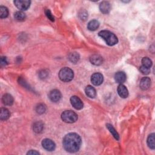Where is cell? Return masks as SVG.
<instances>
[{
	"label": "cell",
	"mask_w": 155,
	"mask_h": 155,
	"mask_svg": "<svg viewBox=\"0 0 155 155\" xmlns=\"http://www.w3.org/2000/svg\"><path fill=\"white\" fill-rule=\"evenodd\" d=\"M40 154V153L34 150H30L27 153V154Z\"/></svg>",
	"instance_id": "d6a6232c"
},
{
	"label": "cell",
	"mask_w": 155,
	"mask_h": 155,
	"mask_svg": "<svg viewBox=\"0 0 155 155\" xmlns=\"http://www.w3.org/2000/svg\"><path fill=\"white\" fill-rule=\"evenodd\" d=\"M104 80V78L102 74L99 73H95L91 77V81L93 85L98 86L101 85Z\"/></svg>",
	"instance_id": "ba28073f"
},
{
	"label": "cell",
	"mask_w": 155,
	"mask_h": 155,
	"mask_svg": "<svg viewBox=\"0 0 155 155\" xmlns=\"http://www.w3.org/2000/svg\"><path fill=\"white\" fill-rule=\"evenodd\" d=\"M49 97L51 101L56 102L61 99V93L58 90H53L50 92Z\"/></svg>",
	"instance_id": "9c48e42d"
},
{
	"label": "cell",
	"mask_w": 155,
	"mask_h": 155,
	"mask_svg": "<svg viewBox=\"0 0 155 155\" xmlns=\"http://www.w3.org/2000/svg\"><path fill=\"white\" fill-rule=\"evenodd\" d=\"M19 84H21L23 85L24 87L29 88L28 85L27 84V83L25 82V81H24V80H23L22 78H19Z\"/></svg>",
	"instance_id": "4dcf8cb0"
},
{
	"label": "cell",
	"mask_w": 155,
	"mask_h": 155,
	"mask_svg": "<svg viewBox=\"0 0 155 155\" xmlns=\"http://www.w3.org/2000/svg\"><path fill=\"white\" fill-rule=\"evenodd\" d=\"M49 73L47 70H43L40 73H39V76H40L41 79L44 80V79L47 78L49 76Z\"/></svg>",
	"instance_id": "83f0119b"
},
{
	"label": "cell",
	"mask_w": 155,
	"mask_h": 155,
	"mask_svg": "<svg viewBox=\"0 0 155 155\" xmlns=\"http://www.w3.org/2000/svg\"><path fill=\"white\" fill-rule=\"evenodd\" d=\"M99 26V23L98 21L95 20V19H93V20L90 21L87 25V28L89 30L91 31H95L96 29H98Z\"/></svg>",
	"instance_id": "e0dca14e"
},
{
	"label": "cell",
	"mask_w": 155,
	"mask_h": 155,
	"mask_svg": "<svg viewBox=\"0 0 155 155\" xmlns=\"http://www.w3.org/2000/svg\"><path fill=\"white\" fill-rule=\"evenodd\" d=\"M70 102L72 106L76 110H81L83 108V103L82 101L76 96L71 97Z\"/></svg>",
	"instance_id": "52a82bcc"
},
{
	"label": "cell",
	"mask_w": 155,
	"mask_h": 155,
	"mask_svg": "<svg viewBox=\"0 0 155 155\" xmlns=\"http://www.w3.org/2000/svg\"><path fill=\"white\" fill-rule=\"evenodd\" d=\"M46 110V107L45 105L43 104H40L36 106V112L38 114H43L44 113H45Z\"/></svg>",
	"instance_id": "484cf974"
},
{
	"label": "cell",
	"mask_w": 155,
	"mask_h": 155,
	"mask_svg": "<svg viewBox=\"0 0 155 155\" xmlns=\"http://www.w3.org/2000/svg\"><path fill=\"white\" fill-rule=\"evenodd\" d=\"M63 147L67 152L75 153L78 151L81 145L80 136L75 133H70L65 136L62 141Z\"/></svg>",
	"instance_id": "6da1fadb"
},
{
	"label": "cell",
	"mask_w": 155,
	"mask_h": 155,
	"mask_svg": "<svg viewBox=\"0 0 155 155\" xmlns=\"http://www.w3.org/2000/svg\"><path fill=\"white\" fill-rule=\"evenodd\" d=\"M8 64V61L5 57H1V66H5Z\"/></svg>",
	"instance_id": "1f68e13d"
},
{
	"label": "cell",
	"mask_w": 155,
	"mask_h": 155,
	"mask_svg": "<svg viewBox=\"0 0 155 155\" xmlns=\"http://www.w3.org/2000/svg\"><path fill=\"white\" fill-rule=\"evenodd\" d=\"M79 17L80 18V19L81 20L85 21L86 20V19L88 17V14L87 12L85 10H81L80 12H79Z\"/></svg>",
	"instance_id": "4316f807"
},
{
	"label": "cell",
	"mask_w": 155,
	"mask_h": 155,
	"mask_svg": "<svg viewBox=\"0 0 155 155\" xmlns=\"http://www.w3.org/2000/svg\"><path fill=\"white\" fill-rule=\"evenodd\" d=\"M61 119L67 123H73L78 120V115L72 110H66L62 113Z\"/></svg>",
	"instance_id": "277c9868"
},
{
	"label": "cell",
	"mask_w": 155,
	"mask_h": 155,
	"mask_svg": "<svg viewBox=\"0 0 155 155\" xmlns=\"http://www.w3.org/2000/svg\"><path fill=\"white\" fill-rule=\"evenodd\" d=\"M115 80L116 82L122 84L126 81V75L123 72H118L115 75Z\"/></svg>",
	"instance_id": "4fadbf2b"
},
{
	"label": "cell",
	"mask_w": 155,
	"mask_h": 155,
	"mask_svg": "<svg viewBox=\"0 0 155 155\" xmlns=\"http://www.w3.org/2000/svg\"><path fill=\"white\" fill-rule=\"evenodd\" d=\"M9 10L7 8L4 6H1L0 7V17L1 18H5L8 16Z\"/></svg>",
	"instance_id": "cb8c5ba5"
},
{
	"label": "cell",
	"mask_w": 155,
	"mask_h": 155,
	"mask_svg": "<svg viewBox=\"0 0 155 155\" xmlns=\"http://www.w3.org/2000/svg\"><path fill=\"white\" fill-rule=\"evenodd\" d=\"M150 85H151V80L148 77H144L141 79L140 81L139 86L142 90H147L150 87Z\"/></svg>",
	"instance_id": "30bf717a"
},
{
	"label": "cell",
	"mask_w": 155,
	"mask_h": 155,
	"mask_svg": "<svg viewBox=\"0 0 155 155\" xmlns=\"http://www.w3.org/2000/svg\"><path fill=\"white\" fill-rule=\"evenodd\" d=\"M147 144L148 146L151 149L154 150L155 147V144H154V134L152 133L150 134L147 138Z\"/></svg>",
	"instance_id": "ffe728a7"
},
{
	"label": "cell",
	"mask_w": 155,
	"mask_h": 155,
	"mask_svg": "<svg viewBox=\"0 0 155 155\" xmlns=\"http://www.w3.org/2000/svg\"><path fill=\"white\" fill-rule=\"evenodd\" d=\"M31 2L27 0H16L14 1V4L16 7L21 10H26L30 7Z\"/></svg>",
	"instance_id": "5b68a950"
},
{
	"label": "cell",
	"mask_w": 155,
	"mask_h": 155,
	"mask_svg": "<svg viewBox=\"0 0 155 155\" xmlns=\"http://www.w3.org/2000/svg\"><path fill=\"white\" fill-rule=\"evenodd\" d=\"M85 92L86 95L90 98H94L96 96V90L91 86H88L86 87Z\"/></svg>",
	"instance_id": "2e32d148"
},
{
	"label": "cell",
	"mask_w": 155,
	"mask_h": 155,
	"mask_svg": "<svg viewBox=\"0 0 155 155\" xmlns=\"http://www.w3.org/2000/svg\"><path fill=\"white\" fill-rule=\"evenodd\" d=\"M99 9L102 14H108L111 10V5L107 1H103L99 5Z\"/></svg>",
	"instance_id": "7c38bea8"
},
{
	"label": "cell",
	"mask_w": 155,
	"mask_h": 155,
	"mask_svg": "<svg viewBox=\"0 0 155 155\" xmlns=\"http://www.w3.org/2000/svg\"><path fill=\"white\" fill-rule=\"evenodd\" d=\"M14 17H15L16 20H17L18 21H24V19H25V17H26V16H25V14L23 12L18 11V12H16L15 13V15H14Z\"/></svg>",
	"instance_id": "7402d4cb"
},
{
	"label": "cell",
	"mask_w": 155,
	"mask_h": 155,
	"mask_svg": "<svg viewBox=\"0 0 155 155\" xmlns=\"http://www.w3.org/2000/svg\"><path fill=\"white\" fill-rule=\"evenodd\" d=\"M33 128H34V131L35 133H41L43 131L44 128V125L41 122H37L34 124Z\"/></svg>",
	"instance_id": "44dd1931"
},
{
	"label": "cell",
	"mask_w": 155,
	"mask_h": 155,
	"mask_svg": "<svg viewBox=\"0 0 155 155\" xmlns=\"http://www.w3.org/2000/svg\"><path fill=\"white\" fill-rule=\"evenodd\" d=\"M74 73L73 70L69 67L62 69L59 72L60 79L63 82H69L73 78Z\"/></svg>",
	"instance_id": "3957f363"
},
{
	"label": "cell",
	"mask_w": 155,
	"mask_h": 155,
	"mask_svg": "<svg viewBox=\"0 0 155 155\" xmlns=\"http://www.w3.org/2000/svg\"><path fill=\"white\" fill-rule=\"evenodd\" d=\"M139 70L141 71V72L143 74H144V75H148V74H149V73L150 72V68H147V67H144L143 66H142L140 67Z\"/></svg>",
	"instance_id": "f1b7e54d"
},
{
	"label": "cell",
	"mask_w": 155,
	"mask_h": 155,
	"mask_svg": "<svg viewBox=\"0 0 155 155\" xmlns=\"http://www.w3.org/2000/svg\"><path fill=\"white\" fill-rule=\"evenodd\" d=\"M118 93L122 98H126L128 96V91L127 88L123 84H120L118 87Z\"/></svg>",
	"instance_id": "5bb4252c"
},
{
	"label": "cell",
	"mask_w": 155,
	"mask_h": 155,
	"mask_svg": "<svg viewBox=\"0 0 155 155\" xmlns=\"http://www.w3.org/2000/svg\"><path fill=\"white\" fill-rule=\"evenodd\" d=\"M2 101L5 106H12L14 103V98L10 94H5L3 96Z\"/></svg>",
	"instance_id": "9a60e30c"
},
{
	"label": "cell",
	"mask_w": 155,
	"mask_h": 155,
	"mask_svg": "<svg viewBox=\"0 0 155 155\" xmlns=\"http://www.w3.org/2000/svg\"><path fill=\"white\" fill-rule=\"evenodd\" d=\"M142 64H143V66L147 68H150L152 66V61L149 58L145 57L142 60Z\"/></svg>",
	"instance_id": "d4e9b609"
},
{
	"label": "cell",
	"mask_w": 155,
	"mask_h": 155,
	"mask_svg": "<svg viewBox=\"0 0 155 155\" xmlns=\"http://www.w3.org/2000/svg\"><path fill=\"white\" fill-rule=\"evenodd\" d=\"M45 14H46V15L47 16V17L50 19V21H55V18L53 16V15H51V13L49 9H46V10H45Z\"/></svg>",
	"instance_id": "f546056e"
},
{
	"label": "cell",
	"mask_w": 155,
	"mask_h": 155,
	"mask_svg": "<svg viewBox=\"0 0 155 155\" xmlns=\"http://www.w3.org/2000/svg\"><path fill=\"white\" fill-rule=\"evenodd\" d=\"M42 145L44 149L50 152L54 150L56 147L54 142L49 139H44L42 141Z\"/></svg>",
	"instance_id": "8992f818"
},
{
	"label": "cell",
	"mask_w": 155,
	"mask_h": 155,
	"mask_svg": "<svg viewBox=\"0 0 155 155\" xmlns=\"http://www.w3.org/2000/svg\"><path fill=\"white\" fill-rule=\"evenodd\" d=\"M90 61L95 66H100L103 62V58L99 55H93L90 58Z\"/></svg>",
	"instance_id": "8fae6325"
},
{
	"label": "cell",
	"mask_w": 155,
	"mask_h": 155,
	"mask_svg": "<svg viewBox=\"0 0 155 155\" xmlns=\"http://www.w3.org/2000/svg\"><path fill=\"white\" fill-rule=\"evenodd\" d=\"M10 112L7 108H1V112H0V118L2 121H5L9 118Z\"/></svg>",
	"instance_id": "ac0fdd59"
},
{
	"label": "cell",
	"mask_w": 155,
	"mask_h": 155,
	"mask_svg": "<svg viewBox=\"0 0 155 155\" xmlns=\"http://www.w3.org/2000/svg\"><path fill=\"white\" fill-rule=\"evenodd\" d=\"M106 126H107V128L108 129V130L110 132V133L113 134L114 138L116 140H119V136L118 132L116 131L115 128L111 124H107L106 125Z\"/></svg>",
	"instance_id": "603a6c76"
},
{
	"label": "cell",
	"mask_w": 155,
	"mask_h": 155,
	"mask_svg": "<svg viewBox=\"0 0 155 155\" xmlns=\"http://www.w3.org/2000/svg\"><path fill=\"white\" fill-rule=\"evenodd\" d=\"M99 36L105 41L108 46H114L118 43V38L112 32L108 30H102L99 33Z\"/></svg>",
	"instance_id": "7a4b0ae2"
},
{
	"label": "cell",
	"mask_w": 155,
	"mask_h": 155,
	"mask_svg": "<svg viewBox=\"0 0 155 155\" xmlns=\"http://www.w3.org/2000/svg\"><path fill=\"white\" fill-rule=\"evenodd\" d=\"M68 59L72 63H76L80 60V55L76 52L70 53L68 56Z\"/></svg>",
	"instance_id": "d6986e66"
}]
</instances>
